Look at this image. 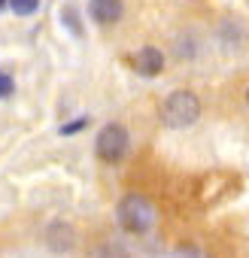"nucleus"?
Here are the masks:
<instances>
[{
    "instance_id": "nucleus-8",
    "label": "nucleus",
    "mask_w": 249,
    "mask_h": 258,
    "mask_svg": "<svg viewBox=\"0 0 249 258\" xmlns=\"http://www.w3.org/2000/svg\"><path fill=\"white\" fill-rule=\"evenodd\" d=\"M88 16L97 25L109 28V25H115L125 16V4H121V0H88Z\"/></svg>"
},
{
    "instance_id": "nucleus-1",
    "label": "nucleus",
    "mask_w": 249,
    "mask_h": 258,
    "mask_svg": "<svg viewBox=\"0 0 249 258\" xmlns=\"http://www.w3.org/2000/svg\"><path fill=\"white\" fill-rule=\"evenodd\" d=\"M115 222L125 234H134V237H143L155 228V207L146 195H125L118 204H115Z\"/></svg>"
},
{
    "instance_id": "nucleus-16",
    "label": "nucleus",
    "mask_w": 249,
    "mask_h": 258,
    "mask_svg": "<svg viewBox=\"0 0 249 258\" xmlns=\"http://www.w3.org/2000/svg\"><path fill=\"white\" fill-rule=\"evenodd\" d=\"M4 7H7V0H0V10H4Z\"/></svg>"
},
{
    "instance_id": "nucleus-13",
    "label": "nucleus",
    "mask_w": 249,
    "mask_h": 258,
    "mask_svg": "<svg viewBox=\"0 0 249 258\" xmlns=\"http://www.w3.org/2000/svg\"><path fill=\"white\" fill-rule=\"evenodd\" d=\"M13 91H16V82H13V79L4 73V70H0V100H4V97H10Z\"/></svg>"
},
{
    "instance_id": "nucleus-10",
    "label": "nucleus",
    "mask_w": 249,
    "mask_h": 258,
    "mask_svg": "<svg viewBox=\"0 0 249 258\" xmlns=\"http://www.w3.org/2000/svg\"><path fill=\"white\" fill-rule=\"evenodd\" d=\"M7 7L16 13V16H34L37 10H40V0H7Z\"/></svg>"
},
{
    "instance_id": "nucleus-5",
    "label": "nucleus",
    "mask_w": 249,
    "mask_h": 258,
    "mask_svg": "<svg viewBox=\"0 0 249 258\" xmlns=\"http://www.w3.org/2000/svg\"><path fill=\"white\" fill-rule=\"evenodd\" d=\"M43 240H46V246H49L52 252H58V255L73 252V246H76V228H73L70 222H64V219H55V222L46 225Z\"/></svg>"
},
{
    "instance_id": "nucleus-2",
    "label": "nucleus",
    "mask_w": 249,
    "mask_h": 258,
    "mask_svg": "<svg viewBox=\"0 0 249 258\" xmlns=\"http://www.w3.org/2000/svg\"><path fill=\"white\" fill-rule=\"evenodd\" d=\"M201 109H204V103H201V97L195 91L176 88L161 100V121H164V127H170V131H185V127L198 124Z\"/></svg>"
},
{
    "instance_id": "nucleus-7",
    "label": "nucleus",
    "mask_w": 249,
    "mask_h": 258,
    "mask_svg": "<svg viewBox=\"0 0 249 258\" xmlns=\"http://www.w3.org/2000/svg\"><path fill=\"white\" fill-rule=\"evenodd\" d=\"M131 64H134V70H137L140 76L152 79V76H158V73L164 70L167 58H164V52H161V49H155V46H143L140 52H134Z\"/></svg>"
},
{
    "instance_id": "nucleus-6",
    "label": "nucleus",
    "mask_w": 249,
    "mask_h": 258,
    "mask_svg": "<svg viewBox=\"0 0 249 258\" xmlns=\"http://www.w3.org/2000/svg\"><path fill=\"white\" fill-rule=\"evenodd\" d=\"M173 55L179 58V61H195V58H201V52H204V37H201V31H195V28H182L176 37H173Z\"/></svg>"
},
{
    "instance_id": "nucleus-14",
    "label": "nucleus",
    "mask_w": 249,
    "mask_h": 258,
    "mask_svg": "<svg viewBox=\"0 0 249 258\" xmlns=\"http://www.w3.org/2000/svg\"><path fill=\"white\" fill-rule=\"evenodd\" d=\"M176 258H207L201 249H195V246H182L179 252H176Z\"/></svg>"
},
{
    "instance_id": "nucleus-15",
    "label": "nucleus",
    "mask_w": 249,
    "mask_h": 258,
    "mask_svg": "<svg viewBox=\"0 0 249 258\" xmlns=\"http://www.w3.org/2000/svg\"><path fill=\"white\" fill-rule=\"evenodd\" d=\"M246 106H249V88H246Z\"/></svg>"
},
{
    "instance_id": "nucleus-3",
    "label": "nucleus",
    "mask_w": 249,
    "mask_h": 258,
    "mask_svg": "<svg viewBox=\"0 0 249 258\" xmlns=\"http://www.w3.org/2000/svg\"><path fill=\"white\" fill-rule=\"evenodd\" d=\"M128 146H131V134H128V127L118 124V121L103 124L97 140H94V152L106 164H118L125 155H128Z\"/></svg>"
},
{
    "instance_id": "nucleus-9",
    "label": "nucleus",
    "mask_w": 249,
    "mask_h": 258,
    "mask_svg": "<svg viewBox=\"0 0 249 258\" xmlns=\"http://www.w3.org/2000/svg\"><path fill=\"white\" fill-rule=\"evenodd\" d=\"M94 258H134V255H131V249H128V243H125V240H118V237H106V240L97 243Z\"/></svg>"
},
{
    "instance_id": "nucleus-12",
    "label": "nucleus",
    "mask_w": 249,
    "mask_h": 258,
    "mask_svg": "<svg viewBox=\"0 0 249 258\" xmlns=\"http://www.w3.org/2000/svg\"><path fill=\"white\" fill-rule=\"evenodd\" d=\"M88 124V118H73V121H67V124H61L58 131H61V137H70V134H79L82 127Z\"/></svg>"
},
{
    "instance_id": "nucleus-4",
    "label": "nucleus",
    "mask_w": 249,
    "mask_h": 258,
    "mask_svg": "<svg viewBox=\"0 0 249 258\" xmlns=\"http://www.w3.org/2000/svg\"><path fill=\"white\" fill-rule=\"evenodd\" d=\"M216 43L222 52H240L249 43V28L237 19V16H225L216 25Z\"/></svg>"
},
{
    "instance_id": "nucleus-11",
    "label": "nucleus",
    "mask_w": 249,
    "mask_h": 258,
    "mask_svg": "<svg viewBox=\"0 0 249 258\" xmlns=\"http://www.w3.org/2000/svg\"><path fill=\"white\" fill-rule=\"evenodd\" d=\"M61 22L70 28V34H73V37H82V22H79V16H76V10H73V7H64V10H61Z\"/></svg>"
}]
</instances>
